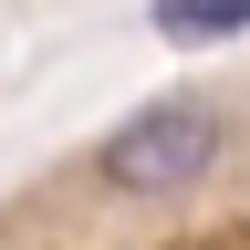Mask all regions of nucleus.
I'll use <instances>...</instances> for the list:
<instances>
[{
  "label": "nucleus",
  "mask_w": 250,
  "mask_h": 250,
  "mask_svg": "<svg viewBox=\"0 0 250 250\" xmlns=\"http://www.w3.org/2000/svg\"><path fill=\"white\" fill-rule=\"evenodd\" d=\"M156 42H177V52H208V42H240L250 31V0H156Z\"/></svg>",
  "instance_id": "f03ea898"
},
{
  "label": "nucleus",
  "mask_w": 250,
  "mask_h": 250,
  "mask_svg": "<svg viewBox=\"0 0 250 250\" xmlns=\"http://www.w3.org/2000/svg\"><path fill=\"white\" fill-rule=\"evenodd\" d=\"M219 156H229V136H219L208 104H146V115H125L94 146V177L125 188V198H188Z\"/></svg>",
  "instance_id": "f257e3e1"
}]
</instances>
